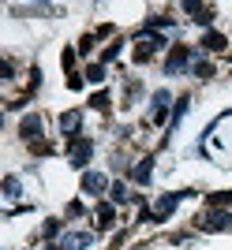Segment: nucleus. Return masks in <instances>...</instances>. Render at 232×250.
Masks as SVG:
<instances>
[{"instance_id":"1","label":"nucleus","mask_w":232,"mask_h":250,"mask_svg":"<svg viewBox=\"0 0 232 250\" xmlns=\"http://www.w3.org/2000/svg\"><path fill=\"white\" fill-rule=\"evenodd\" d=\"M184 198H191V190H172V194L158 198V206L150 209V220H154V224H165V220L172 217V209H176V206H180Z\"/></svg>"},{"instance_id":"2","label":"nucleus","mask_w":232,"mask_h":250,"mask_svg":"<svg viewBox=\"0 0 232 250\" xmlns=\"http://www.w3.org/2000/svg\"><path fill=\"white\" fill-rule=\"evenodd\" d=\"M165 45V38L161 34H150L146 30V38H139L135 42V63H146V60H154V52Z\"/></svg>"},{"instance_id":"3","label":"nucleus","mask_w":232,"mask_h":250,"mask_svg":"<svg viewBox=\"0 0 232 250\" xmlns=\"http://www.w3.org/2000/svg\"><path fill=\"white\" fill-rule=\"evenodd\" d=\"M90 153H94V142H90V138H71V149H68V161H71V168H86Z\"/></svg>"},{"instance_id":"4","label":"nucleus","mask_w":232,"mask_h":250,"mask_svg":"<svg viewBox=\"0 0 232 250\" xmlns=\"http://www.w3.org/2000/svg\"><path fill=\"white\" fill-rule=\"evenodd\" d=\"M19 135L26 138V142H30L34 149H38V146H45V142H42V116H34V112H30V116H23Z\"/></svg>"},{"instance_id":"5","label":"nucleus","mask_w":232,"mask_h":250,"mask_svg":"<svg viewBox=\"0 0 232 250\" xmlns=\"http://www.w3.org/2000/svg\"><path fill=\"white\" fill-rule=\"evenodd\" d=\"M199 228L202 231H225V228H232V213H225V209H210V213L199 220Z\"/></svg>"},{"instance_id":"6","label":"nucleus","mask_w":232,"mask_h":250,"mask_svg":"<svg viewBox=\"0 0 232 250\" xmlns=\"http://www.w3.org/2000/svg\"><path fill=\"white\" fill-rule=\"evenodd\" d=\"M187 63H191V49H187V45H172L169 60H165V75H176V71H184Z\"/></svg>"},{"instance_id":"7","label":"nucleus","mask_w":232,"mask_h":250,"mask_svg":"<svg viewBox=\"0 0 232 250\" xmlns=\"http://www.w3.org/2000/svg\"><path fill=\"white\" fill-rule=\"evenodd\" d=\"M169 90H158V94H154V104H150V120H154V124H165V116H169Z\"/></svg>"},{"instance_id":"8","label":"nucleus","mask_w":232,"mask_h":250,"mask_svg":"<svg viewBox=\"0 0 232 250\" xmlns=\"http://www.w3.org/2000/svg\"><path fill=\"white\" fill-rule=\"evenodd\" d=\"M79 124H83V112H79V108L64 112V116H60V135H68V142H71V138H79Z\"/></svg>"},{"instance_id":"9","label":"nucleus","mask_w":232,"mask_h":250,"mask_svg":"<svg viewBox=\"0 0 232 250\" xmlns=\"http://www.w3.org/2000/svg\"><path fill=\"white\" fill-rule=\"evenodd\" d=\"M83 190L86 194H101V190H109V179L101 172H83Z\"/></svg>"},{"instance_id":"10","label":"nucleus","mask_w":232,"mask_h":250,"mask_svg":"<svg viewBox=\"0 0 232 250\" xmlns=\"http://www.w3.org/2000/svg\"><path fill=\"white\" fill-rule=\"evenodd\" d=\"M90 243H94V235H90V231H71V235H64V239H60V247H64V250H86Z\"/></svg>"},{"instance_id":"11","label":"nucleus","mask_w":232,"mask_h":250,"mask_svg":"<svg viewBox=\"0 0 232 250\" xmlns=\"http://www.w3.org/2000/svg\"><path fill=\"white\" fill-rule=\"evenodd\" d=\"M184 11H191V19L202 22V26H210V22H213V8H206V4H195V0H187V4H184Z\"/></svg>"},{"instance_id":"12","label":"nucleus","mask_w":232,"mask_h":250,"mask_svg":"<svg viewBox=\"0 0 232 250\" xmlns=\"http://www.w3.org/2000/svg\"><path fill=\"white\" fill-rule=\"evenodd\" d=\"M202 49H206V52H225V49H229V38L217 34V30H210L206 38H202Z\"/></svg>"},{"instance_id":"13","label":"nucleus","mask_w":232,"mask_h":250,"mask_svg":"<svg viewBox=\"0 0 232 250\" xmlns=\"http://www.w3.org/2000/svg\"><path fill=\"white\" fill-rule=\"evenodd\" d=\"M94 220H97V224H101V228H109V224H113V220H116V209L109 206V202H101V206L94 209Z\"/></svg>"},{"instance_id":"14","label":"nucleus","mask_w":232,"mask_h":250,"mask_svg":"<svg viewBox=\"0 0 232 250\" xmlns=\"http://www.w3.org/2000/svg\"><path fill=\"white\" fill-rule=\"evenodd\" d=\"M150 165H154L150 157H146V161H139V168L131 172V176H135V183H150V176H154V168H150Z\"/></svg>"},{"instance_id":"15","label":"nucleus","mask_w":232,"mask_h":250,"mask_svg":"<svg viewBox=\"0 0 232 250\" xmlns=\"http://www.w3.org/2000/svg\"><path fill=\"white\" fill-rule=\"evenodd\" d=\"M19 190H23L19 176H4V198H19Z\"/></svg>"},{"instance_id":"16","label":"nucleus","mask_w":232,"mask_h":250,"mask_svg":"<svg viewBox=\"0 0 232 250\" xmlns=\"http://www.w3.org/2000/svg\"><path fill=\"white\" fill-rule=\"evenodd\" d=\"M90 108H97V112H109V94H105V90H97V94L90 97Z\"/></svg>"},{"instance_id":"17","label":"nucleus","mask_w":232,"mask_h":250,"mask_svg":"<svg viewBox=\"0 0 232 250\" xmlns=\"http://www.w3.org/2000/svg\"><path fill=\"white\" fill-rule=\"evenodd\" d=\"M86 79H90V83H105V63H90V67H86Z\"/></svg>"},{"instance_id":"18","label":"nucleus","mask_w":232,"mask_h":250,"mask_svg":"<svg viewBox=\"0 0 232 250\" xmlns=\"http://www.w3.org/2000/svg\"><path fill=\"white\" fill-rule=\"evenodd\" d=\"M206 202H210V209H217V206H229V202H232V190H217V194H210Z\"/></svg>"},{"instance_id":"19","label":"nucleus","mask_w":232,"mask_h":250,"mask_svg":"<svg viewBox=\"0 0 232 250\" xmlns=\"http://www.w3.org/2000/svg\"><path fill=\"white\" fill-rule=\"evenodd\" d=\"M187 104H191L187 97H180V101H176V108H172V127H176L180 120H184V116H187Z\"/></svg>"},{"instance_id":"20","label":"nucleus","mask_w":232,"mask_h":250,"mask_svg":"<svg viewBox=\"0 0 232 250\" xmlns=\"http://www.w3.org/2000/svg\"><path fill=\"white\" fill-rule=\"evenodd\" d=\"M109 198L113 202H127V187L124 183H113V187H109Z\"/></svg>"},{"instance_id":"21","label":"nucleus","mask_w":232,"mask_h":250,"mask_svg":"<svg viewBox=\"0 0 232 250\" xmlns=\"http://www.w3.org/2000/svg\"><path fill=\"white\" fill-rule=\"evenodd\" d=\"M56 231H60V220H56V217H49V220H45V228H42V235H45V239H53Z\"/></svg>"},{"instance_id":"22","label":"nucleus","mask_w":232,"mask_h":250,"mask_svg":"<svg viewBox=\"0 0 232 250\" xmlns=\"http://www.w3.org/2000/svg\"><path fill=\"white\" fill-rule=\"evenodd\" d=\"M195 75H199V79H213V63L199 60V63H195Z\"/></svg>"},{"instance_id":"23","label":"nucleus","mask_w":232,"mask_h":250,"mask_svg":"<svg viewBox=\"0 0 232 250\" xmlns=\"http://www.w3.org/2000/svg\"><path fill=\"white\" fill-rule=\"evenodd\" d=\"M116 56H120V42H113V45H109V49H105V56H101V60H116Z\"/></svg>"},{"instance_id":"24","label":"nucleus","mask_w":232,"mask_h":250,"mask_svg":"<svg viewBox=\"0 0 232 250\" xmlns=\"http://www.w3.org/2000/svg\"><path fill=\"white\" fill-rule=\"evenodd\" d=\"M68 217H83V202H71V206H68Z\"/></svg>"},{"instance_id":"25","label":"nucleus","mask_w":232,"mask_h":250,"mask_svg":"<svg viewBox=\"0 0 232 250\" xmlns=\"http://www.w3.org/2000/svg\"><path fill=\"white\" fill-rule=\"evenodd\" d=\"M49 250H64V247H49Z\"/></svg>"}]
</instances>
